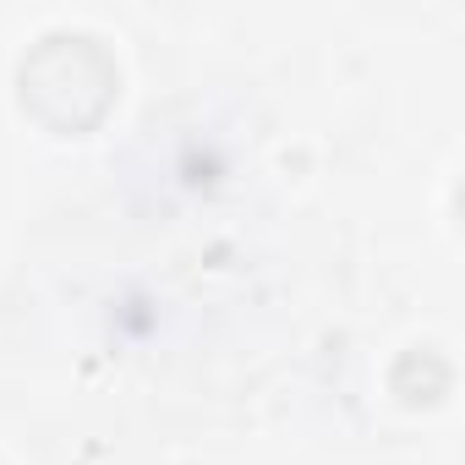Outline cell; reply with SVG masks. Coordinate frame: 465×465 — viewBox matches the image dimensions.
I'll list each match as a JSON object with an SVG mask.
<instances>
[{
    "mask_svg": "<svg viewBox=\"0 0 465 465\" xmlns=\"http://www.w3.org/2000/svg\"><path fill=\"white\" fill-rule=\"evenodd\" d=\"M121 94V66L104 50L99 34L83 28H50L34 39V50L17 66V99L23 110L55 132V137H83L104 121V110Z\"/></svg>",
    "mask_w": 465,
    "mask_h": 465,
    "instance_id": "cell-1",
    "label": "cell"
}]
</instances>
